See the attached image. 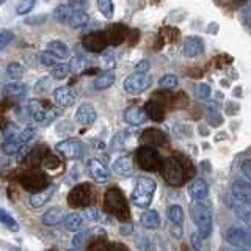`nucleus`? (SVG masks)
<instances>
[{"label": "nucleus", "mask_w": 251, "mask_h": 251, "mask_svg": "<svg viewBox=\"0 0 251 251\" xmlns=\"http://www.w3.org/2000/svg\"><path fill=\"white\" fill-rule=\"evenodd\" d=\"M105 38L107 43L112 46H118L121 44L126 38H127V28L121 24H115V25H110L105 31Z\"/></svg>", "instance_id": "nucleus-17"}, {"label": "nucleus", "mask_w": 251, "mask_h": 251, "mask_svg": "<svg viewBox=\"0 0 251 251\" xmlns=\"http://www.w3.org/2000/svg\"><path fill=\"white\" fill-rule=\"evenodd\" d=\"M176 159L180 162V165H182V168L185 170L187 179H188V177H192V176H193V165H192V162L188 160L185 155H180V154L176 155Z\"/></svg>", "instance_id": "nucleus-47"}, {"label": "nucleus", "mask_w": 251, "mask_h": 251, "mask_svg": "<svg viewBox=\"0 0 251 251\" xmlns=\"http://www.w3.org/2000/svg\"><path fill=\"white\" fill-rule=\"evenodd\" d=\"M225 240L229 243L231 247L251 251V232L240 229V227H229L225 232Z\"/></svg>", "instance_id": "nucleus-9"}, {"label": "nucleus", "mask_w": 251, "mask_h": 251, "mask_svg": "<svg viewBox=\"0 0 251 251\" xmlns=\"http://www.w3.org/2000/svg\"><path fill=\"white\" fill-rule=\"evenodd\" d=\"M39 60H41V63H43L44 66H47V68H53V66L58 65V58L55 57V55H52L49 50L39 53Z\"/></svg>", "instance_id": "nucleus-43"}, {"label": "nucleus", "mask_w": 251, "mask_h": 251, "mask_svg": "<svg viewBox=\"0 0 251 251\" xmlns=\"http://www.w3.org/2000/svg\"><path fill=\"white\" fill-rule=\"evenodd\" d=\"M155 180L146 176H140L135 180V187H133L130 201L140 209H148L152 202V196L155 192Z\"/></svg>", "instance_id": "nucleus-1"}, {"label": "nucleus", "mask_w": 251, "mask_h": 251, "mask_svg": "<svg viewBox=\"0 0 251 251\" xmlns=\"http://www.w3.org/2000/svg\"><path fill=\"white\" fill-rule=\"evenodd\" d=\"M107 38L104 31H93L83 38V47L90 52H102L107 47Z\"/></svg>", "instance_id": "nucleus-12"}, {"label": "nucleus", "mask_w": 251, "mask_h": 251, "mask_svg": "<svg viewBox=\"0 0 251 251\" xmlns=\"http://www.w3.org/2000/svg\"><path fill=\"white\" fill-rule=\"evenodd\" d=\"M242 171L250 180H251V160H245L242 163Z\"/></svg>", "instance_id": "nucleus-56"}, {"label": "nucleus", "mask_w": 251, "mask_h": 251, "mask_svg": "<svg viewBox=\"0 0 251 251\" xmlns=\"http://www.w3.org/2000/svg\"><path fill=\"white\" fill-rule=\"evenodd\" d=\"M193 223L198 227V234L202 239H207L212 234V212L201 201H193L190 207Z\"/></svg>", "instance_id": "nucleus-4"}, {"label": "nucleus", "mask_w": 251, "mask_h": 251, "mask_svg": "<svg viewBox=\"0 0 251 251\" xmlns=\"http://www.w3.org/2000/svg\"><path fill=\"white\" fill-rule=\"evenodd\" d=\"M112 170L121 177H129L133 173V159L130 155H121L113 162Z\"/></svg>", "instance_id": "nucleus-18"}, {"label": "nucleus", "mask_w": 251, "mask_h": 251, "mask_svg": "<svg viewBox=\"0 0 251 251\" xmlns=\"http://www.w3.org/2000/svg\"><path fill=\"white\" fill-rule=\"evenodd\" d=\"M222 251H245V250H239V248H226V250H222Z\"/></svg>", "instance_id": "nucleus-60"}, {"label": "nucleus", "mask_w": 251, "mask_h": 251, "mask_svg": "<svg viewBox=\"0 0 251 251\" xmlns=\"http://www.w3.org/2000/svg\"><path fill=\"white\" fill-rule=\"evenodd\" d=\"M93 200V187L90 184H80L71 190L68 201L74 207H88Z\"/></svg>", "instance_id": "nucleus-10"}, {"label": "nucleus", "mask_w": 251, "mask_h": 251, "mask_svg": "<svg viewBox=\"0 0 251 251\" xmlns=\"http://www.w3.org/2000/svg\"><path fill=\"white\" fill-rule=\"evenodd\" d=\"M85 217L90 220V222H99L100 220V214L98 209L94 207H86L85 209Z\"/></svg>", "instance_id": "nucleus-53"}, {"label": "nucleus", "mask_w": 251, "mask_h": 251, "mask_svg": "<svg viewBox=\"0 0 251 251\" xmlns=\"http://www.w3.org/2000/svg\"><path fill=\"white\" fill-rule=\"evenodd\" d=\"M35 133H36L35 127H27V129H24V130L19 133V140H21V143H22V145H27L28 141H31V138L35 137Z\"/></svg>", "instance_id": "nucleus-48"}, {"label": "nucleus", "mask_w": 251, "mask_h": 251, "mask_svg": "<svg viewBox=\"0 0 251 251\" xmlns=\"http://www.w3.org/2000/svg\"><path fill=\"white\" fill-rule=\"evenodd\" d=\"M24 73H25V69H24V66L19 65V63H10V65L6 66V74L10 75V78H14V80H19L24 75Z\"/></svg>", "instance_id": "nucleus-38"}, {"label": "nucleus", "mask_w": 251, "mask_h": 251, "mask_svg": "<svg viewBox=\"0 0 251 251\" xmlns=\"http://www.w3.org/2000/svg\"><path fill=\"white\" fill-rule=\"evenodd\" d=\"M66 218V212L65 209L61 207H52L46 212V214L43 215V220L41 222L46 225V226H58L60 223L65 222Z\"/></svg>", "instance_id": "nucleus-24"}, {"label": "nucleus", "mask_w": 251, "mask_h": 251, "mask_svg": "<svg viewBox=\"0 0 251 251\" xmlns=\"http://www.w3.org/2000/svg\"><path fill=\"white\" fill-rule=\"evenodd\" d=\"M210 86L206 83H198L195 86V96L198 99H209L210 96Z\"/></svg>", "instance_id": "nucleus-45"}, {"label": "nucleus", "mask_w": 251, "mask_h": 251, "mask_svg": "<svg viewBox=\"0 0 251 251\" xmlns=\"http://www.w3.org/2000/svg\"><path fill=\"white\" fill-rule=\"evenodd\" d=\"M44 167H46L47 170L58 168V167H60V160H58L55 155H47L46 159H44Z\"/></svg>", "instance_id": "nucleus-52"}, {"label": "nucleus", "mask_w": 251, "mask_h": 251, "mask_svg": "<svg viewBox=\"0 0 251 251\" xmlns=\"http://www.w3.org/2000/svg\"><path fill=\"white\" fill-rule=\"evenodd\" d=\"M88 22H90V16L85 11H74L73 16H71V19H69V25L75 30H78V28L85 27Z\"/></svg>", "instance_id": "nucleus-29"}, {"label": "nucleus", "mask_w": 251, "mask_h": 251, "mask_svg": "<svg viewBox=\"0 0 251 251\" xmlns=\"http://www.w3.org/2000/svg\"><path fill=\"white\" fill-rule=\"evenodd\" d=\"M201 235L200 234H192V237H190V240H192V247H193V250H196V251H200L201 250Z\"/></svg>", "instance_id": "nucleus-55"}, {"label": "nucleus", "mask_w": 251, "mask_h": 251, "mask_svg": "<svg viewBox=\"0 0 251 251\" xmlns=\"http://www.w3.org/2000/svg\"><path fill=\"white\" fill-rule=\"evenodd\" d=\"M57 151L68 160H78L85 154V145L77 138H66L57 145Z\"/></svg>", "instance_id": "nucleus-8"}, {"label": "nucleus", "mask_w": 251, "mask_h": 251, "mask_svg": "<svg viewBox=\"0 0 251 251\" xmlns=\"http://www.w3.org/2000/svg\"><path fill=\"white\" fill-rule=\"evenodd\" d=\"M137 162L141 170L145 171H159L162 165V157L155 148L141 146L137 151Z\"/></svg>", "instance_id": "nucleus-6"}, {"label": "nucleus", "mask_w": 251, "mask_h": 251, "mask_svg": "<svg viewBox=\"0 0 251 251\" xmlns=\"http://www.w3.org/2000/svg\"><path fill=\"white\" fill-rule=\"evenodd\" d=\"M73 13H74L73 8H71L69 5H60V6L55 8L53 18L61 24H69V19H71V16H73Z\"/></svg>", "instance_id": "nucleus-31"}, {"label": "nucleus", "mask_w": 251, "mask_h": 251, "mask_svg": "<svg viewBox=\"0 0 251 251\" xmlns=\"http://www.w3.org/2000/svg\"><path fill=\"white\" fill-rule=\"evenodd\" d=\"M113 83H115V74L113 73H104V74H100L96 80H94V88L102 91V90L110 88Z\"/></svg>", "instance_id": "nucleus-30"}, {"label": "nucleus", "mask_w": 251, "mask_h": 251, "mask_svg": "<svg viewBox=\"0 0 251 251\" xmlns=\"http://www.w3.org/2000/svg\"><path fill=\"white\" fill-rule=\"evenodd\" d=\"M0 223H2L3 226H6L8 229L10 231H13V232H18L19 231V225H18V222L8 214L6 210H3V209H0Z\"/></svg>", "instance_id": "nucleus-35"}, {"label": "nucleus", "mask_w": 251, "mask_h": 251, "mask_svg": "<svg viewBox=\"0 0 251 251\" xmlns=\"http://www.w3.org/2000/svg\"><path fill=\"white\" fill-rule=\"evenodd\" d=\"M98 8L104 18H107V19L113 18V11H115L113 0H98Z\"/></svg>", "instance_id": "nucleus-37"}, {"label": "nucleus", "mask_w": 251, "mask_h": 251, "mask_svg": "<svg viewBox=\"0 0 251 251\" xmlns=\"http://www.w3.org/2000/svg\"><path fill=\"white\" fill-rule=\"evenodd\" d=\"M90 239V231H77V234L73 237V247L74 248H80L85 247L88 243Z\"/></svg>", "instance_id": "nucleus-41"}, {"label": "nucleus", "mask_w": 251, "mask_h": 251, "mask_svg": "<svg viewBox=\"0 0 251 251\" xmlns=\"http://www.w3.org/2000/svg\"><path fill=\"white\" fill-rule=\"evenodd\" d=\"M65 226H66V229H69V231H78L82 227V225H83V217L80 215V214H69V215H66V218H65Z\"/></svg>", "instance_id": "nucleus-32"}, {"label": "nucleus", "mask_w": 251, "mask_h": 251, "mask_svg": "<svg viewBox=\"0 0 251 251\" xmlns=\"http://www.w3.org/2000/svg\"><path fill=\"white\" fill-rule=\"evenodd\" d=\"M69 71L71 73H74V74H78V73H82V71L86 68V60L82 57V55H75V57L71 58L69 61Z\"/></svg>", "instance_id": "nucleus-36"}, {"label": "nucleus", "mask_w": 251, "mask_h": 251, "mask_svg": "<svg viewBox=\"0 0 251 251\" xmlns=\"http://www.w3.org/2000/svg\"><path fill=\"white\" fill-rule=\"evenodd\" d=\"M129 138V133L123 130V132H118L116 135L112 138V148L113 149H123L126 146V141Z\"/></svg>", "instance_id": "nucleus-42"}, {"label": "nucleus", "mask_w": 251, "mask_h": 251, "mask_svg": "<svg viewBox=\"0 0 251 251\" xmlns=\"http://www.w3.org/2000/svg\"><path fill=\"white\" fill-rule=\"evenodd\" d=\"M168 218L175 226H182L184 223V210L180 206H171L168 209Z\"/></svg>", "instance_id": "nucleus-34"}, {"label": "nucleus", "mask_w": 251, "mask_h": 251, "mask_svg": "<svg viewBox=\"0 0 251 251\" xmlns=\"http://www.w3.org/2000/svg\"><path fill=\"white\" fill-rule=\"evenodd\" d=\"M140 141L143 143V146H151V148H157V146H163L167 143V135L159 130V129H146L143 133H141Z\"/></svg>", "instance_id": "nucleus-13"}, {"label": "nucleus", "mask_w": 251, "mask_h": 251, "mask_svg": "<svg viewBox=\"0 0 251 251\" xmlns=\"http://www.w3.org/2000/svg\"><path fill=\"white\" fill-rule=\"evenodd\" d=\"M50 86V78H41L36 85H35V91H46Z\"/></svg>", "instance_id": "nucleus-54"}, {"label": "nucleus", "mask_w": 251, "mask_h": 251, "mask_svg": "<svg viewBox=\"0 0 251 251\" xmlns=\"http://www.w3.org/2000/svg\"><path fill=\"white\" fill-rule=\"evenodd\" d=\"M36 3V0H21L19 5L16 6V13L24 16V14H28L31 10H33V6Z\"/></svg>", "instance_id": "nucleus-44"}, {"label": "nucleus", "mask_w": 251, "mask_h": 251, "mask_svg": "<svg viewBox=\"0 0 251 251\" xmlns=\"http://www.w3.org/2000/svg\"><path fill=\"white\" fill-rule=\"evenodd\" d=\"M159 86L162 90H173L177 86V77L175 74H165L160 80H159Z\"/></svg>", "instance_id": "nucleus-39"}, {"label": "nucleus", "mask_w": 251, "mask_h": 251, "mask_svg": "<svg viewBox=\"0 0 251 251\" xmlns=\"http://www.w3.org/2000/svg\"><path fill=\"white\" fill-rule=\"evenodd\" d=\"M105 207L112 215L120 218L121 222H127L130 218V212L127 206V200H126L124 193L120 188H108L105 192Z\"/></svg>", "instance_id": "nucleus-2"}, {"label": "nucleus", "mask_w": 251, "mask_h": 251, "mask_svg": "<svg viewBox=\"0 0 251 251\" xmlns=\"http://www.w3.org/2000/svg\"><path fill=\"white\" fill-rule=\"evenodd\" d=\"M148 69H149V61L143 60V61L138 63V66H137L135 71H138V73H148Z\"/></svg>", "instance_id": "nucleus-58"}, {"label": "nucleus", "mask_w": 251, "mask_h": 251, "mask_svg": "<svg viewBox=\"0 0 251 251\" xmlns=\"http://www.w3.org/2000/svg\"><path fill=\"white\" fill-rule=\"evenodd\" d=\"M112 68H115L113 58H102V69H112Z\"/></svg>", "instance_id": "nucleus-57"}, {"label": "nucleus", "mask_w": 251, "mask_h": 251, "mask_svg": "<svg viewBox=\"0 0 251 251\" xmlns=\"http://www.w3.org/2000/svg\"><path fill=\"white\" fill-rule=\"evenodd\" d=\"M204 52V43L202 39L198 36H190L185 39L184 47H182V53L187 58H196Z\"/></svg>", "instance_id": "nucleus-15"}, {"label": "nucleus", "mask_w": 251, "mask_h": 251, "mask_svg": "<svg viewBox=\"0 0 251 251\" xmlns=\"http://www.w3.org/2000/svg\"><path fill=\"white\" fill-rule=\"evenodd\" d=\"M28 113L33 118V121L39 126H47L50 124L55 118L60 115V110L52 108V107H46L44 102L31 99L28 102Z\"/></svg>", "instance_id": "nucleus-5"}, {"label": "nucleus", "mask_w": 251, "mask_h": 251, "mask_svg": "<svg viewBox=\"0 0 251 251\" xmlns=\"http://www.w3.org/2000/svg\"><path fill=\"white\" fill-rule=\"evenodd\" d=\"M152 83V78L146 73H132L127 78L124 80V91L130 94V96H137V94H141L143 91H146Z\"/></svg>", "instance_id": "nucleus-7"}, {"label": "nucleus", "mask_w": 251, "mask_h": 251, "mask_svg": "<svg viewBox=\"0 0 251 251\" xmlns=\"http://www.w3.org/2000/svg\"><path fill=\"white\" fill-rule=\"evenodd\" d=\"M188 195L193 201H202L207 198L209 195V187L204 179H196L195 182L188 188Z\"/></svg>", "instance_id": "nucleus-23"}, {"label": "nucleus", "mask_w": 251, "mask_h": 251, "mask_svg": "<svg viewBox=\"0 0 251 251\" xmlns=\"http://www.w3.org/2000/svg\"><path fill=\"white\" fill-rule=\"evenodd\" d=\"M6 2V0H0V5H2V3H5Z\"/></svg>", "instance_id": "nucleus-62"}, {"label": "nucleus", "mask_w": 251, "mask_h": 251, "mask_svg": "<svg viewBox=\"0 0 251 251\" xmlns=\"http://www.w3.org/2000/svg\"><path fill=\"white\" fill-rule=\"evenodd\" d=\"M231 193L242 201L251 202V180H235L231 185Z\"/></svg>", "instance_id": "nucleus-22"}, {"label": "nucleus", "mask_w": 251, "mask_h": 251, "mask_svg": "<svg viewBox=\"0 0 251 251\" xmlns=\"http://www.w3.org/2000/svg\"><path fill=\"white\" fill-rule=\"evenodd\" d=\"M13 38H14V33L11 30L0 31V50H3L5 47H8V44L13 41Z\"/></svg>", "instance_id": "nucleus-46"}, {"label": "nucleus", "mask_w": 251, "mask_h": 251, "mask_svg": "<svg viewBox=\"0 0 251 251\" xmlns=\"http://www.w3.org/2000/svg\"><path fill=\"white\" fill-rule=\"evenodd\" d=\"M69 73H71L69 66L68 65H63V63H58L57 66L50 68V75L55 78V80H61V78H65Z\"/></svg>", "instance_id": "nucleus-40"}, {"label": "nucleus", "mask_w": 251, "mask_h": 251, "mask_svg": "<svg viewBox=\"0 0 251 251\" xmlns=\"http://www.w3.org/2000/svg\"><path fill=\"white\" fill-rule=\"evenodd\" d=\"M47 21V16L46 14H38V16H28V18L24 21L27 25H41Z\"/></svg>", "instance_id": "nucleus-50"}, {"label": "nucleus", "mask_w": 251, "mask_h": 251, "mask_svg": "<svg viewBox=\"0 0 251 251\" xmlns=\"http://www.w3.org/2000/svg\"><path fill=\"white\" fill-rule=\"evenodd\" d=\"M47 50H49L52 55H55L57 58L69 57V47L63 41H58V39H53V41H50L49 44H47Z\"/></svg>", "instance_id": "nucleus-28"}, {"label": "nucleus", "mask_w": 251, "mask_h": 251, "mask_svg": "<svg viewBox=\"0 0 251 251\" xmlns=\"http://www.w3.org/2000/svg\"><path fill=\"white\" fill-rule=\"evenodd\" d=\"M143 110L149 120H152L155 123H162L165 120V107L159 100H148Z\"/></svg>", "instance_id": "nucleus-19"}, {"label": "nucleus", "mask_w": 251, "mask_h": 251, "mask_svg": "<svg viewBox=\"0 0 251 251\" xmlns=\"http://www.w3.org/2000/svg\"><path fill=\"white\" fill-rule=\"evenodd\" d=\"M86 251H108V245L104 242V239H96L90 243Z\"/></svg>", "instance_id": "nucleus-49"}, {"label": "nucleus", "mask_w": 251, "mask_h": 251, "mask_svg": "<svg viewBox=\"0 0 251 251\" xmlns=\"http://www.w3.org/2000/svg\"><path fill=\"white\" fill-rule=\"evenodd\" d=\"M140 222L146 229H157L160 226V217L155 210H145L140 217Z\"/></svg>", "instance_id": "nucleus-27"}, {"label": "nucleus", "mask_w": 251, "mask_h": 251, "mask_svg": "<svg viewBox=\"0 0 251 251\" xmlns=\"http://www.w3.org/2000/svg\"><path fill=\"white\" fill-rule=\"evenodd\" d=\"M159 171L162 173V177L173 187H180L187 180L185 170L182 168V165H180V162L176 157L162 159V165Z\"/></svg>", "instance_id": "nucleus-3"}, {"label": "nucleus", "mask_w": 251, "mask_h": 251, "mask_svg": "<svg viewBox=\"0 0 251 251\" xmlns=\"http://www.w3.org/2000/svg\"><path fill=\"white\" fill-rule=\"evenodd\" d=\"M98 118L96 108H94L91 104H82L75 110V121L82 126H91L94 124Z\"/></svg>", "instance_id": "nucleus-14"}, {"label": "nucleus", "mask_w": 251, "mask_h": 251, "mask_svg": "<svg viewBox=\"0 0 251 251\" xmlns=\"http://www.w3.org/2000/svg\"><path fill=\"white\" fill-rule=\"evenodd\" d=\"M53 99L60 107H71L75 102V91L69 86H60L53 91Z\"/></svg>", "instance_id": "nucleus-16"}, {"label": "nucleus", "mask_w": 251, "mask_h": 251, "mask_svg": "<svg viewBox=\"0 0 251 251\" xmlns=\"http://www.w3.org/2000/svg\"><path fill=\"white\" fill-rule=\"evenodd\" d=\"M90 175L96 182H107L110 177V171L104 163L98 159H93L90 162Z\"/></svg>", "instance_id": "nucleus-21"}, {"label": "nucleus", "mask_w": 251, "mask_h": 251, "mask_svg": "<svg viewBox=\"0 0 251 251\" xmlns=\"http://www.w3.org/2000/svg\"><path fill=\"white\" fill-rule=\"evenodd\" d=\"M22 146L24 145L21 143L19 137L18 138H13V140H5L3 143H2V151L6 155H14V154H18L21 151Z\"/></svg>", "instance_id": "nucleus-33"}, {"label": "nucleus", "mask_w": 251, "mask_h": 251, "mask_svg": "<svg viewBox=\"0 0 251 251\" xmlns=\"http://www.w3.org/2000/svg\"><path fill=\"white\" fill-rule=\"evenodd\" d=\"M146 113L143 108H140L137 105H130L124 110V121L130 126H141L146 121Z\"/></svg>", "instance_id": "nucleus-20"}, {"label": "nucleus", "mask_w": 251, "mask_h": 251, "mask_svg": "<svg viewBox=\"0 0 251 251\" xmlns=\"http://www.w3.org/2000/svg\"><path fill=\"white\" fill-rule=\"evenodd\" d=\"M69 6L73 8V11H85L88 0H69Z\"/></svg>", "instance_id": "nucleus-51"}, {"label": "nucleus", "mask_w": 251, "mask_h": 251, "mask_svg": "<svg viewBox=\"0 0 251 251\" xmlns=\"http://www.w3.org/2000/svg\"><path fill=\"white\" fill-rule=\"evenodd\" d=\"M22 185L31 192H41L44 188H47V179L43 176L41 173H35V171H28L27 175L22 176Z\"/></svg>", "instance_id": "nucleus-11"}, {"label": "nucleus", "mask_w": 251, "mask_h": 251, "mask_svg": "<svg viewBox=\"0 0 251 251\" xmlns=\"http://www.w3.org/2000/svg\"><path fill=\"white\" fill-rule=\"evenodd\" d=\"M68 251H78V248H71V250H68Z\"/></svg>", "instance_id": "nucleus-61"}, {"label": "nucleus", "mask_w": 251, "mask_h": 251, "mask_svg": "<svg viewBox=\"0 0 251 251\" xmlns=\"http://www.w3.org/2000/svg\"><path fill=\"white\" fill-rule=\"evenodd\" d=\"M232 2H234L235 5H243V3H247L248 0H232Z\"/></svg>", "instance_id": "nucleus-59"}, {"label": "nucleus", "mask_w": 251, "mask_h": 251, "mask_svg": "<svg viewBox=\"0 0 251 251\" xmlns=\"http://www.w3.org/2000/svg\"><path fill=\"white\" fill-rule=\"evenodd\" d=\"M3 91L6 96H10L13 99H22V98H25V94H27V86L19 80H14L11 83H6Z\"/></svg>", "instance_id": "nucleus-26"}, {"label": "nucleus", "mask_w": 251, "mask_h": 251, "mask_svg": "<svg viewBox=\"0 0 251 251\" xmlns=\"http://www.w3.org/2000/svg\"><path fill=\"white\" fill-rule=\"evenodd\" d=\"M53 193H55V187H47V188H44V190H41V192L33 193V195L30 196L31 207H35V209L43 207L44 204L52 198Z\"/></svg>", "instance_id": "nucleus-25"}]
</instances>
